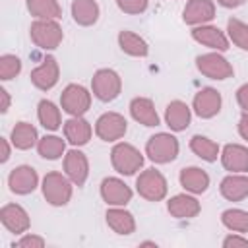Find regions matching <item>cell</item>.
Instances as JSON below:
<instances>
[{
    "label": "cell",
    "instance_id": "d6a6232c",
    "mask_svg": "<svg viewBox=\"0 0 248 248\" xmlns=\"http://www.w3.org/2000/svg\"><path fill=\"white\" fill-rule=\"evenodd\" d=\"M221 223L234 232H248V211L244 209H225L221 213Z\"/></svg>",
    "mask_w": 248,
    "mask_h": 248
},
{
    "label": "cell",
    "instance_id": "5bb4252c",
    "mask_svg": "<svg viewBox=\"0 0 248 248\" xmlns=\"http://www.w3.org/2000/svg\"><path fill=\"white\" fill-rule=\"evenodd\" d=\"M64 174L76 184L83 186L87 176H89V161L83 151L79 149H70L64 155Z\"/></svg>",
    "mask_w": 248,
    "mask_h": 248
},
{
    "label": "cell",
    "instance_id": "60d3db41",
    "mask_svg": "<svg viewBox=\"0 0 248 248\" xmlns=\"http://www.w3.org/2000/svg\"><path fill=\"white\" fill-rule=\"evenodd\" d=\"M8 108H10V93L4 87H0V112H6Z\"/></svg>",
    "mask_w": 248,
    "mask_h": 248
},
{
    "label": "cell",
    "instance_id": "7bdbcfd3",
    "mask_svg": "<svg viewBox=\"0 0 248 248\" xmlns=\"http://www.w3.org/2000/svg\"><path fill=\"white\" fill-rule=\"evenodd\" d=\"M221 6H225V8H238V6H242L246 0H217Z\"/></svg>",
    "mask_w": 248,
    "mask_h": 248
},
{
    "label": "cell",
    "instance_id": "4fadbf2b",
    "mask_svg": "<svg viewBox=\"0 0 248 248\" xmlns=\"http://www.w3.org/2000/svg\"><path fill=\"white\" fill-rule=\"evenodd\" d=\"M223 105L221 93L213 87H203L194 95L192 101V108L200 118H213L215 114H219Z\"/></svg>",
    "mask_w": 248,
    "mask_h": 248
},
{
    "label": "cell",
    "instance_id": "f546056e",
    "mask_svg": "<svg viewBox=\"0 0 248 248\" xmlns=\"http://www.w3.org/2000/svg\"><path fill=\"white\" fill-rule=\"evenodd\" d=\"M37 116H39V122L45 130H58L62 126V116H60V108L48 101V99H43L39 101V107H37Z\"/></svg>",
    "mask_w": 248,
    "mask_h": 248
},
{
    "label": "cell",
    "instance_id": "7402d4cb",
    "mask_svg": "<svg viewBox=\"0 0 248 248\" xmlns=\"http://www.w3.org/2000/svg\"><path fill=\"white\" fill-rule=\"evenodd\" d=\"M91 134H93V128L83 116H70L64 122V136L76 147L85 145L91 140Z\"/></svg>",
    "mask_w": 248,
    "mask_h": 248
},
{
    "label": "cell",
    "instance_id": "4dcf8cb0",
    "mask_svg": "<svg viewBox=\"0 0 248 248\" xmlns=\"http://www.w3.org/2000/svg\"><path fill=\"white\" fill-rule=\"evenodd\" d=\"M27 10L37 19H58L62 17V8L58 0H27Z\"/></svg>",
    "mask_w": 248,
    "mask_h": 248
},
{
    "label": "cell",
    "instance_id": "8992f818",
    "mask_svg": "<svg viewBox=\"0 0 248 248\" xmlns=\"http://www.w3.org/2000/svg\"><path fill=\"white\" fill-rule=\"evenodd\" d=\"M91 91L103 103L114 101L120 95V91H122V79H120V76L114 70L101 68L91 78Z\"/></svg>",
    "mask_w": 248,
    "mask_h": 248
},
{
    "label": "cell",
    "instance_id": "74e56055",
    "mask_svg": "<svg viewBox=\"0 0 248 248\" xmlns=\"http://www.w3.org/2000/svg\"><path fill=\"white\" fill-rule=\"evenodd\" d=\"M223 246L225 248H248V238H242V236H236V234H229L223 240Z\"/></svg>",
    "mask_w": 248,
    "mask_h": 248
},
{
    "label": "cell",
    "instance_id": "f1b7e54d",
    "mask_svg": "<svg viewBox=\"0 0 248 248\" xmlns=\"http://www.w3.org/2000/svg\"><path fill=\"white\" fill-rule=\"evenodd\" d=\"M190 149H192L200 159H203V161H207V163H213V161H217V157H221V147H219V143H215V141L209 140L207 136H200V134L192 136V140H190Z\"/></svg>",
    "mask_w": 248,
    "mask_h": 248
},
{
    "label": "cell",
    "instance_id": "d4e9b609",
    "mask_svg": "<svg viewBox=\"0 0 248 248\" xmlns=\"http://www.w3.org/2000/svg\"><path fill=\"white\" fill-rule=\"evenodd\" d=\"M105 217H107V225H108L116 234H132V232L136 231L134 215H132L130 211H126L124 207L112 205L110 209H107Z\"/></svg>",
    "mask_w": 248,
    "mask_h": 248
},
{
    "label": "cell",
    "instance_id": "9c48e42d",
    "mask_svg": "<svg viewBox=\"0 0 248 248\" xmlns=\"http://www.w3.org/2000/svg\"><path fill=\"white\" fill-rule=\"evenodd\" d=\"M126 130H128V122L118 112H105L95 122V134L103 141H116L124 138Z\"/></svg>",
    "mask_w": 248,
    "mask_h": 248
},
{
    "label": "cell",
    "instance_id": "7c38bea8",
    "mask_svg": "<svg viewBox=\"0 0 248 248\" xmlns=\"http://www.w3.org/2000/svg\"><path fill=\"white\" fill-rule=\"evenodd\" d=\"M31 83L41 89V91H48L58 83L60 78V66L56 62L54 56H46L35 70H31Z\"/></svg>",
    "mask_w": 248,
    "mask_h": 248
},
{
    "label": "cell",
    "instance_id": "ac0fdd59",
    "mask_svg": "<svg viewBox=\"0 0 248 248\" xmlns=\"http://www.w3.org/2000/svg\"><path fill=\"white\" fill-rule=\"evenodd\" d=\"M167 209L174 219H194L202 211V205L190 192H186L172 196L167 203Z\"/></svg>",
    "mask_w": 248,
    "mask_h": 248
},
{
    "label": "cell",
    "instance_id": "1f68e13d",
    "mask_svg": "<svg viewBox=\"0 0 248 248\" xmlns=\"http://www.w3.org/2000/svg\"><path fill=\"white\" fill-rule=\"evenodd\" d=\"M37 151L43 159H48V161H54V159H60L66 151V141L58 136H45L39 140L37 143Z\"/></svg>",
    "mask_w": 248,
    "mask_h": 248
},
{
    "label": "cell",
    "instance_id": "ffe728a7",
    "mask_svg": "<svg viewBox=\"0 0 248 248\" xmlns=\"http://www.w3.org/2000/svg\"><path fill=\"white\" fill-rule=\"evenodd\" d=\"M221 196L229 202H242L248 198V176L242 172H231L221 180Z\"/></svg>",
    "mask_w": 248,
    "mask_h": 248
},
{
    "label": "cell",
    "instance_id": "cb8c5ba5",
    "mask_svg": "<svg viewBox=\"0 0 248 248\" xmlns=\"http://www.w3.org/2000/svg\"><path fill=\"white\" fill-rule=\"evenodd\" d=\"M130 114L136 122L143 124V126H159V114L155 110V105L151 99L147 97H134L130 101Z\"/></svg>",
    "mask_w": 248,
    "mask_h": 248
},
{
    "label": "cell",
    "instance_id": "3957f363",
    "mask_svg": "<svg viewBox=\"0 0 248 248\" xmlns=\"http://www.w3.org/2000/svg\"><path fill=\"white\" fill-rule=\"evenodd\" d=\"M110 163L116 172L124 176H132L143 167V155L132 143L118 141L110 151Z\"/></svg>",
    "mask_w": 248,
    "mask_h": 248
},
{
    "label": "cell",
    "instance_id": "ab89813d",
    "mask_svg": "<svg viewBox=\"0 0 248 248\" xmlns=\"http://www.w3.org/2000/svg\"><path fill=\"white\" fill-rule=\"evenodd\" d=\"M238 134H240L242 140L248 141V112H244L240 116V120H238Z\"/></svg>",
    "mask_w": 248,
    "mask_h": 248
},
{
    "label": "cell",
    "instance_id": "83f0119b",
    "mask_svg": "<svg viewBox=\"0 0 248 248\" xmlns=\"http://www.w3.org/2000/svg\"><path fill=\"white\" fill-rule=\"evenodd\" d=\"M118 46L122 48V52H126L130 56H140V58L147 56V52H149V46H147L145 39L140 37L138 33L126 31V29L118 33Z\"/></svg>",
    "mask_w": 248,
    "mask_h": 248
},
{
    "label": "cell",
    "instance_id": "2e32d148",
    "mask_svg": "<svg viewBox=\"0 0 248 248\" xmlns=\"http://www.w3.org/2000/svg\"><path fill=\"white\" fill-rule=\"evenodd\" d=\"M0 221L14 234H25V231L31 225L27 211L21 205H17V203H6V205H2V209H0Z\"/></svg>",
    "mask_w": 248,
    "mask_h": 248
},
{
    "label": "cell",
    "instance_id": "e575fe53",
    "mask_svg": "<svg viewBox=\"0 0 248 248\" xmlns=\"http://www.w3.org/2000/svg\"><path fill=\"white\" fill-rule=\"evenodd\" d=\"M21 72V60L16 54H2L0 56V79L8 81L14 79Z\"/></svg>",
    "mask_w": 248,
    "mask_h": 248
},
{
    "label": "cell",
    "instance_id": "836d02e7",
    "mask_svg": "<svg viewBox=\"0 0 248 248\" xmlns=\"http://www.w3.org/2000/svg\"><path fill=\"white\" fill-rule=\"evenodd\" d=\"M227 33H229V39L242 50H248V23L236 19V17H231L227 21Z\"/></svg>",
    "mask_w": 248,
    "mask_h": 248
},
{
    "label": "cell",
    "instance_id": "30bf717a",
    "mask_svg": "<svg viewBox=\"0 0 248 248\" xmlns=\"http://www.w3.org/2000/svg\"><path fill=\"white\" fill-rule=\"evenodd\" d=\"M8 186L17 196H27L39 186V174L29 165H19L8 174Z\"/></svg>",
    "mask_w": 248,
    "mask_h": 248
},
{
    "label": "cell",
    "instance_id": "603a6c76",
    "mask_svg": "<svg viewBox=\"0 0 248 248\" xmlns=\"http://www.w3.org/2000/svg\"><path fill=\"white\" fill-rule=\"evenodd\" d=\"M180 186L190 194H203L209 188V174L200 167H184L178 174Z\"/></svg>",
    "mask_w": 248,
    "mask_h": 248
},
{
    "label": "cell",
    "instance_id": "d6986e66",
    "mask_svg": "<svg viewBox=\"0 0 248 248\" xmlns=\"http://www.w3.org/2000/svg\"><path fill=\"white\" fill-rule=\"evenodd\" d=\"M221 163L231 172H246L248 170V147L240 143H227L221 149Z\"/></svg>",
    "mask_w": 248,
    "mask_h": 248
},
{
    "label": "cell",
    "instance_id": "52a82bcc",
    "mask_svg": "<svg viewBox=\"0 0 248 248\" xmlns=\"http://www.w3.org/2000/svg\"><path fill=\"white\" fill-rule=\"evenodd\" d=\"M60 107L70 116H83L91 107V93L83 85L70 83L60 95Z\"/></svg>",
    "mask_w": 248,
    "mask_h": 248
},
{
    "label": "cell",
    "instance_id": "6da1fadb",
    "mask_svg": "<svg viewBox=\"0 0 248 248\" xmlns=\"http://www.w3.org/2000/svg\"><path fill=\"white\" fill-rule=\"evenodd\" d=\"M72 184L74 182L66 174H62L58 170H52V172L45 174L41 190H43L45 200L50 205L60 207V205H66L72 200Z\"/></svg>",
    "mask_w": 248,
    "mask_h": 248
},
{
    "label": "cell",
    "instance_id": "e0dca14e",
    "mask_svg": "<svg viewBox=\"0 0 248 248\" xmlns=\"http://www.w3.org/2000/svg\"><path fill=\"white\" fill-rule=\"evenodd\" d=\"M215 17V4L211 0H188L182 12V19L188 25H205Z\"/></svg>",
    "mask_w": 248,
    "mask_h": 248
},
{
    "label": "cell",
    "instance_id": "9a60e30c",
    "mask_svg": "<svg viewBox=\"0 0 248 248\" xmlns=\"http://www.w3.org/2000/svg\"><path fill=\"white\" fill-rule=\"evenodd\" d=\"M192 39L196 43L211 48V50H217V52H225L229 48L227 35L215 25H207V23L205 25H196L192 29Z\"/></svg>",
    "mask_w": 248,
    "mask_h": 248
},
{
    "label": "cell",
    "instance_id": "b9f144b4",
    "mask_svg": "<svg viewBox=\"0 0 248 248\" xmlns=\"http://www.w3.org/2000/svg\"><path fill=\"white\" fill-rule=\"evenodd\" d=\"M0 147H2V155H0V161L6 163L10 159V143L6 138H0Z\"/></svg>",
    "mask_w": 248,
    "mask_h": 248
},
{
    "label": "cell",
    "instance_id": "8fae6325",
    "mask_svg": "<svg viewBox=\"0 0 248 248\" xmlns=\"http://www.w3.org/2000/svg\"><path fill=\"white\" fill-rule=\"evenodd\" d=\"M101 198L107 205L124 207L132 200V188L116 176H107L101 182Z\"/></svg>",
    "mask_w": 248,
    "mask_h": 248
},
{
    "label": "cell",
    "instance_id": "8d00e7d4",
    "mask_svg": "<svg viewBox=\"0 0 248 248\" xmlns=\"http://www.w3.org/2000/svg\"><path fill=\"white\" fill-rule=\"evenodd\" d=\"M43 248L45 246V238L37 236V234H23L17 242H14V248Z\"/></svg>",
    "mask_w": 248,
    "mask_h": 248
},
{
    "label": "cell",
    "instance_id": "f35d334b",
    "mask_svg": "<svg viewBox=\"0 0 248 248\" xmlns=\"http://www.w3.org/2000/svg\"><path fill=\"white\" fill-rule=\"evenodd\" d=\"M236 103L240 105V108L244 112H248V83H244L236 89Z\"/></svg>",
    "mask_w": 248,
    "mask_h": 248
},
{
    "label": "cell",
    "instance_id": "4316f807",
    "mask_svg": "<svg viewBox=\"0 0 248 248\" xmlns=\"http://www.w3.org/2000/svg\"><path fill=\"white\" fill-rule=\"evenodd\" d=\"M10 140H12V145L16 149L25 151V149H31L33 145L39 143V134H37V128L33 124H29V122H17L12 128Z\"/></svg>",
    "mask_w": 248,
    "mask_h": 248
},
{
    "label": "cell",
    "instance_id": "277c9868",
    "mask_svg": "<svg viewBox=\"0 0 248 248\" xmlns=\"http://www.w3.org/2000/svg\"><path fill=\"white\" fill-rule=\"evenodd\" d=\"M31 41L43 50H54L64 39L62 27L56 19H35L29 27Z\"/></svg>",
    "mask_w": 248,
    "mask_h": 248
},
{
    "label": "cell",
    "instance_id": "ba28073f",
    "mask_svg": "<svg viewBox=\"0 0 248 248\" xmlns=\"http://www.w3.org/2000/svg\"><path fill=\"white\" fill-rule=\"evenodd\" d=\"M196 66L209 79H227V78H231L234 74L231 62L217 50L215 52H207V54H200L196 58Z\"/></svg>",
    "mask_w": 248,
    "mask_h": 248
},
{
    "label": "cell",
    "instance_id": "484cf974",
    "mask_svg": "<svg viewBox=\"0 0 248 248\" xmlns=\"http://www.w3.org/2000/svg\"><path fill=\"white\" fill-rule=\"evenodd\" d=\"M70 10H72V17L78 25L89 27V25L97 23V19H99V4L95 0H74Z\"/></svg>",
    "mask_w": 248,
    "mask_h": 248
},
{
    "label": "cell",
    "instance_id": "44dd1931",
    "mask_svg": "<svg viewBox=\"0 0 248 248\" xmlns=\"http://www.w3.org/2000/svg\"><path fill=\"white\" fill-rule=\"evenodd\" d=\"M192 110L184 101H170L165 108V122L172 132H182L190 126Z\"/></svg>",
    "mask_w": 248,
    "mask_h": 248
},
{
    "label": "cell",
    "instance_id": "5b68a950",
    "mask_svg": "<svg viewBox=\"0 0 248 248\" xmlns=\"http://www.w3.org/2000/svg\"><path fill=\"white\" fill-rule=\"evenodd\" d=\"M136 190L138 194L147 202H161L167 196V178L157 169H145L136 178Z\"/></svg>",
    "mask_w": 248,
    "mask_h": 248
},
{
    "label": "cell",
    "instance_id": "d590c367",
    "mask_svg": "<svg viewBox=\"0 0 248 248\" xmlns=\"http://www.w3.org/2000/svg\"><path fill=\"white\" fill-rule=\"evenodd\" d=\"M116 6L130 16H138L143 14L147 10V0H116Z\"/></svg>",
    "mask_w": 248,
    "mask_h": 248
},
{
    "label": "cell",
    "instance_id": "7a4b0ae2",
    "mask_svg": "<svg viewBox=\"0 0 248 248\" xmlns=\"http://www.w3.org/2000/svg\"><path fill=\"white\" fill-rule=\"evenodd\" d=\"M178 149H180L178 140L169 132H159V134L151 136L145 143V155L157 165L174 161L178 155Z\"/></svg>",
    "mask_w": 248,
    "mask_h": 248
}]
</instances>
